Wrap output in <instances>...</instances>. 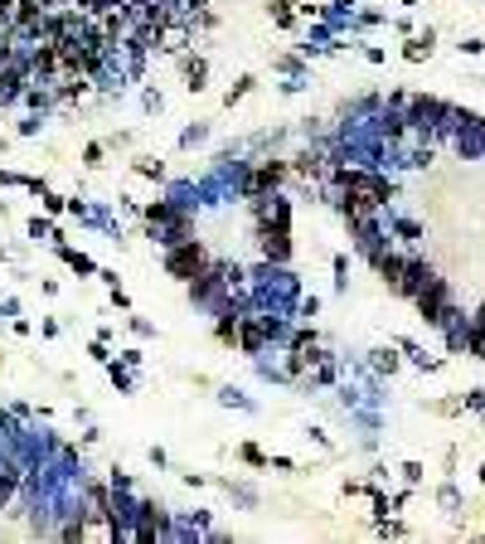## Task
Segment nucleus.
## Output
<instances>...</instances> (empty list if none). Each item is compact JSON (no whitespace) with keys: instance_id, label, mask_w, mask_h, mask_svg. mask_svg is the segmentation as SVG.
Returning <instances> with one entry per match:
<instances>
[{"instance_id":"obj_20","label":"nucleus","mask_w":485,"mask_h":544,"mask_svg":"<svg viewBox=\"0 0 485 544\" xmlns=\"http://www.w3.org/2000/svg\"><path fill=\"white\" fill-rule=\"evenodd\" d=\"M44 209H49V214H59V209H68V200H59V195H44Z\"/></svg>"},{"instance_id":"obj_2","label":"nucleus","mask_w":485,"mask_h":544,"mask_svg":"<svg viewBox=\"0 0 485 544\" xmlns=\"http://www.w3.org/2000/svg\"><path fill=\"white\" fill-rule=\"evenodd\" d=\"M412 302H417V311H422L427 326H452V316H456V307H452V287H447L437 272L422 282V292H417Z\"/></svg>"},{"instance_id":"obj_21","label":"nucleus","mask_w":485,"mask_h":544,"mask_svg":"<svg viewBox=\"0 0 485 544\" xmlns=\"http://www.w3.org/2000/svg\"><path fill=\"white\" fill-rule=\"evenodd\" d=\"M466 404H471V409H485V389H471V394H466Z\"/></svg>"},{"instance_id":"obj_16","label":"nucleus","mask_w":485,"mask_h":544,"mask_svg":"<svg viewBox=\"0 0 485 544\" xmlns=\"http://www.w3.org/2000/svg\"><path fill=\"white\" fill-rule=\"evenodd\" d=\"M59 253H64V263H73V267H78V272H93V263H88V258H83V253H73V248H59Z\"/></svg>"},{"instance_id":"obj_1","label":"nucleus","mask_w":485,"mask_h":544,"mask_svg":"<svg viewBox=\"0 0 485 544\" xmlns=\"http://www.w3.org/2000/svg\"><path fill=\"white\" fill-rule=\"evenodd\" d=\"M277 200V195H272ZM258 205V238H262V258L267 263H287L291 258V209L287 200H277V205H267V200H253Z\"/></svg>"},{"instance_id":"obj_3","label":"nucleus","mask_w":485,"mask_h":544,"mask_svg":"<svg viewBox=\"0 0 485 544\" xmlns=\"http://www.w3.org/2000/svg\"><path fill=\"white\" fill-rule=\"evenodd\" d=\"M228 277H223V263H204L199 272L190 277V302H199V307H228Z\"/></svg>"},{"instance_id":"obj_17","label":"nucleus","mask_w":485,"mask_h":544,"mask_svg":"<svg viewBox=\"0 0 485 544\" xmlns=\"http://www.w3.org/2000/svg\"><path fill=\"white\" fill-rule=\"evenodd\" d=\"M136 170H141V175H151V180H161V175H165V170H161V161H136Z\"/></svg>"},{"instance_id":"obj_15","label":"nucleus","mask_w":485,"mask_h":544,"mask_svg":"<svg viewBox=\"0 0 485 544\" xmlns=\"http://www.w3.org/2000/svg\"><path fill=\"white\" fill-rule=\"evenodd\" d=\"M238 457H243L248 466H267V457H262V452H258L253 442H243V447H238Z\"/></svg>"},{"instance_id":"obj_6","label":"nucleus","mask_w":485,"mask_h":544,"mask_svg":"<svg viewBox=\"0 0 485 544\" xmlns=\"http://www.w3.org/2000/svg\"><path fill=\"white\" fill-rule=\"evenodd\" d=\"M287 180V161H262L258 170L243 175V195L248 200H272V190Z\"/></svg>"},{"instance_id":"obj_4","label":"nucleus","mask_w":485,"mask_h":544,"mask_svg":"<svg viewBox=\"0 0 485 544\" xmlns=\"http://www.w3.org/2000/svg\"><path fill=\"white\" fill-rule=\"evenodd\" d=\"M282 335H287V326L277 316H238V345H243V355H262L267 340H282Z\"/></svg>"},{"instance_id":"obj_14","label":"nucleus","mask_w":485,"mask_h":544,"mask_svg":"<svg viewBox=\"0 0 485 544\" xmlns=\"http://www.w3.org/2000/svg\"><path fill=\"white\" fill-rule=\"evenodd\" d=\"M427 54H432V29H427V34H417V39L408 44V59H427Z\"/></svg>"},{"instance_id":"obj_8","label":"nucleus","mask_w":485,"mask_h":544,"mask_svg":"<svg viewBox=\"0 0 485 544\" xmlns=\"http://www.w3.org/2000/svg\"><path fill=\"white\" fill-rule=\"evenodd\" d=\"M24 476H29V471H24V462H5V466H0V506L20 491V481H24Z\"/></svg>"},{"instance_id":"obj_22","label":"nucleus","mask_w":485,"mask_h":544,"mask_svg":"<svg viewBox=\"0 0 485 544\" xmlns=\"http://www.w3.org/2000/svg\"><path fill=\"white\" fill-rule=\"evenodd\" d=\"M54 5H59V0H44V10H54Z\"/></svg>"},{"instance_id":"obj_10","label":"nucleus","mask_w":485,"mask_h":544,"mask_svg":"<svg viewBox=\"0 0 485 544\" xmlns=\"http://www.w3.org/2000/svg\"><path fill=\"white\" fill-rule=\"evenodd\" d=\"M296 175L320 180V175H325V156H320V151H301V156H296Z\"/></svg>"},{"instance_id":"obj_24","label":"nucleus","mask_w":485,"mask_h":544,"mask_svg":"<svg viewBox=\"0 0 485 544\" xmlns=\"http://www.w3.org/2000/svg\"><path fill=\"white\" fill-rule=\"evenodd\" d=\"M0 151H5V141H0Z\"/></svg>"},{"instance_id":"obj_7","label":"nucleus","mask_w":485,"mask_h":544,"mask_svg":"<svg viewBox=\"0 0 485 544\" xmlns=\"http://www.w3.org/2000/svg\"><path fill=\"white\" fill-rule=\"evenodd\" d=\"M315 360H320V345H315V335H311V330H301V335L291 340L287 374H301V369H315Z\"/></svg>"},{"instance_id":"obj_23","label":"nucleus","mask_w":485,"mask_h":544,"mask_svg":"<svg viewBox=\"0 0 485 544\" xmlns=\"http://www.w3.org/2000/svg\"><path fill=\"white\" fill-rule=\"evenodd\" d=\"M481 481H485V466H481Z\"/></svg>"},{"instance_id":"obj_5","label":"nucleus","mask_w":485,"mask_h":544,"mask_svg":"<svg viewBox=\"0 0 485 544\" xmlns=\"http://www.w3.org/2000/svg\"><path fill=\"white\" fill-rule=\"evenodd\" d=\"M204 263H209V253H204L199 238H180V243H170V253H165V267H170V277H180V282H190Z\"/></svg>"},{"instance_id":"obj_12","label":"nucleus","mask_w":485,"mask_h":544,"mask_svg":"<svg viewBox=\"0 0 485 544\" xmlns=\"http://www.w3.org/2000/svg\"><path fill=\"white\" fill-rule=\"evenodd\" d=\"M291 5H296V0H272V20H277L282 29H291V24H296V10H291Z\"/></svg>"},{"instance_id":"obj_9","label":"nucleus","mask_w":485,"mask_h":544,"mask_svg":"<svg viewBox=\"0 0 485 544\" xmlns=\"http://www.w3.org/2000/svg\"><path fill=\"white\" fill-rule=\"evenodd\" d=\"M238 307H218V326H214V335L223 340V345H238Z\"/></svg>"},{"instance_id":"obj_13","label":"nucleus","mask_w":485,"mask_h":544,"mask_svg":"<svg viewBox=\"0 0 485 544\" xmlns=\"http://www.w3.org/2000/svg\"><path fill=\"white\" fill-rule=\"evenodd\" d=\"M253 83H258V78H238V83H233V88L223 93V103H228V108H233V103H243V98L253 93Z\"/></svg>"},{"instance_id":"obj_18","label":"nucleus","mask_w":485,"mask_h":544,"mask_svg":"<svg viewBox=\"0 0 485 544\" xmlns=\"http://www.w3.org/2000/svg\"><path fill=\"white\" fill-rule=\"evenodd\" d=\"M107 369H112V384H117V389H131V374H126V369H117L112 360H107Z\"/></svg>"},{"instance_id":"obj_11","label":"nucleus","mask_w":485,"mask_h":544,"mask_svg":"<svg viewBox=\"0 0 485 544\" xmlns=\"http://www.w3.org/2000/svg\"><path fill=\"white\" fill-rule=\"evenodd\" d=\"M185 78H190V88H194V93L204 88V78H209V64H204L199 54H185Z\"/></svg>"},{"instance_id":"obj_19","label":"nucleus","mask_w":485,"mask_h":544,"mask_svg":"<svg viewBox=\"0 0 485 544\" xmlns=\"http://www.w3.org/2000/svg\"><path fill=\"white\" fill-rule=\"evenodd\" d=\"M102 151H107V146H102V141H93V146L83 151V161H88V166H102Z\"/></svg>"}]
</instances>
